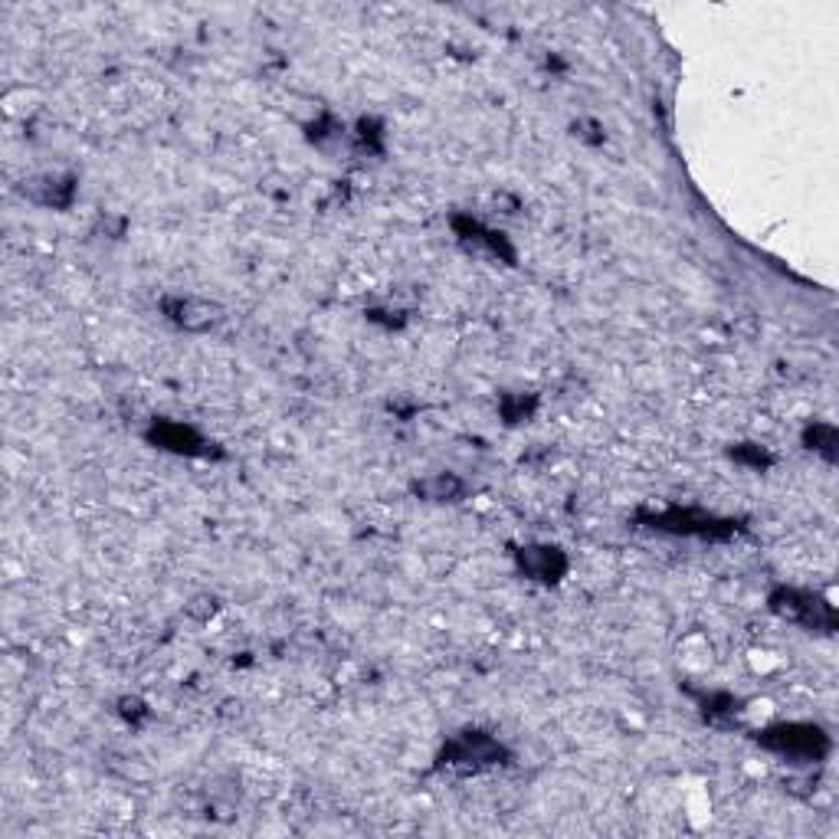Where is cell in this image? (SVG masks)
<instances>
[{"label":"cell","mask_w":839,"mask_h":839,"mask_svg":"<svg viewBox=\"0 0 839 839\" xmlns=\"http://www.w3.org/2000/svg\"><path fill=\"white\" fill-rule=\"evenodd\" d=\"M502 754V748L486 735H466L453 741V748H449V764H463V767H479V764H492L495 758Z\"/></svg>","instance_id":"obj_4"},{"label":"cell","mask_w":839,"mask_h":839,"mask_svg":"<svg viewBox=\"0 0 839 839\" xmlns=\"http://www.w3.org/2000/svg\"><path fill=\"white\" fill-rule=\"evenodd\" d=\"M767 748L794 754V758H823L830 751V741L817 728V725H787V728H774L761 738Z\"/></svg>","instance_id":"obj_2"},{"label":"cell","mask_w":839,"mask_h":839,"mask_svg":"<svg viewBox=\"0 0 839 839\" xmlns=\"http://www.w3.org/2000/svg\"><path fill=\"white\" fill-rule=\"evenodd\" d=\"M522 567H525V574L528 577H538V581H558V577L564 574V554L558 548H525L522 551Z\"/></svg>","instance_id":"obj_5"},{"label":"cell","mask_w":839,"mask_h":839,"mask_svg":"<svg viewBox=\"0 0 839 839\" xmlns=\"http://www.w3.org/2000/svg\"><path fill=\"white\" fill-rule=\"evenodd\" d=\"M30 197L37 204H50V207H63L69 200V184H63L59 177H43V181H30Z\"/></svg>","instance_id":"obj_7"},{"label":"cell","mask_w":839,"mask_h":839,"mask_svg":"<svg viewBox=\"0 0 839 839\" xmlns=\"http://www.w3.org/2000/svg\"><path fill=\"white\" fill-rule=\"evenodd\" d=\"M810 443H813V449H820V453H826V456H833V446H836V430L833 427H813L810 430Z\"/></svg>","instance_id":"obj_9"},{"label":"cell","mask_w":839,"mask_h":839,"mask_svg":"<svg viewBox=\"0 0 839 839\" xmlns=\"http://www.w3.org/2000/svg\"><path fill=\"white\" fill-rule=\"evenodd\" d=\"M164 312L174 325L187 328V332H204V328H214L223 309L217 302H207V299H197V295H177V299L164 302Z\"/></svg>","instance_id":"obj_3"},{"label":"cell","mask_w":839,"mask_h":839,"mask_svg":"<svg viewBox=\"0 0 839 839\" xmlns=\"http://www.w3.org/2000/svg\"><path fill=\"white\" fill-rule=\"evenodd\" d=\"M771 607L781 613V617L794 620L800 626H813V630H833V610L830 604H823L817 594H807V590H777L771 597Z\"/></svg>","instance_id":"obj_1"},{"label":"cell","mask_w":839,"mask_h":839,"mask_svg":"<svg viewBox=\"0 0 839 839\" xmlns=\"http://www.w3.org/2000/svg\"><path fill=\"white\" fill-rule=\"evenodd\" d=\"M158 440L171 449H191V443H197V436L184 427H161L158 430Z\"/></svg>","instance_id":"obj_8"},{"label":"cell","mask_w":839,"mask_h":839,"mask_svg":"<svg viewBox=\"0 0 839 839\" xmlns=\"http://www.w3.org/2000/svg\"><path fill=\"white\" fill-rule=\"evenodd\" d=\"M413 492L427 502H453L466 492V486H463V479L453 476V472H433V476L420 479L417 486H413Z\"/></svg>","instance_id":"obj_6"}]
</instances>
